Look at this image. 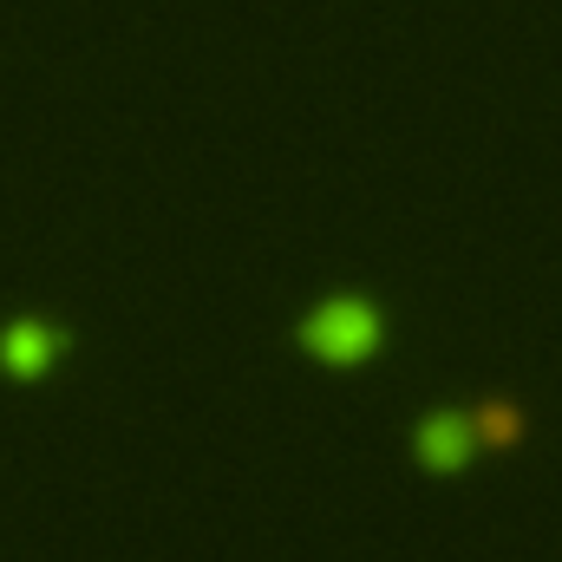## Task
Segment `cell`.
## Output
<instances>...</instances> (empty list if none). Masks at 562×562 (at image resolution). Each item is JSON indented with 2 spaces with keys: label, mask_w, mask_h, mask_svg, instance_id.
<instances>
[{
  "label": "cell",
  "mask_w": 562,
  "mask_h": 562,
  "mask_svg": "<svg viewBox=\"0 0 562 562\" xmlns=\"http://www.w3.org/2000/svg\"><path fill=\"white\" fill-rule=\"evenodd\" d=\"M477 431H484V438H497V445H510V431H517V419H510V413L497 406V413H484V419H477Z\"/></svg>",
  "instance_id": "cell-4"
},
{
  "label": "cell",
  "mask_w": 562,
  "mask_h": 562,
  "mask_svg": "<svg viewBox=\"0 0 562 562\" xmlns=\"http://www.w3.org/2000/svg\"><path fill=\"white\" fill-rule=\"evenodd\" d=\"M301 353H314L321 367H360V360H373L380 347H386V314L373 307V301H360V294H334V301H321L307 321H301Z\"/></svg>",
  "instance_id": "cell-1"
},
{
  "label": "cell",
  "mask_w": 562,
  "mask_h": 562,
  "mask_svg": "<svg viewBox=\"0 0 562 562\" xmlns=\"http://www.w3.org/2000/svg\"><path fill=\"white\" fill-rule=\"evenodd\" d=\"M59 327H46V321H13L7 334H0V367L13 373V380H40L53 360H59Z\"/></svg>",
  "instance_id": "cell-2"
},
{
  "label": "cell",
  "mask_w": 562,
  "mask_h": 562,
  "mask_svg": "<svg viewBox=\"0 0 562 562\" xmlns=\"http://www.w3.org/2000/svg\"><path fill=\"white\" fill-rule=\"evenodd\" d=\"M471 425L464 419H451V413H438V419H425L419 425V458L431 464V471H458L464 458H471Z\"/></svg>",
  "instance_id": "cell-3"
}]
</instances>
